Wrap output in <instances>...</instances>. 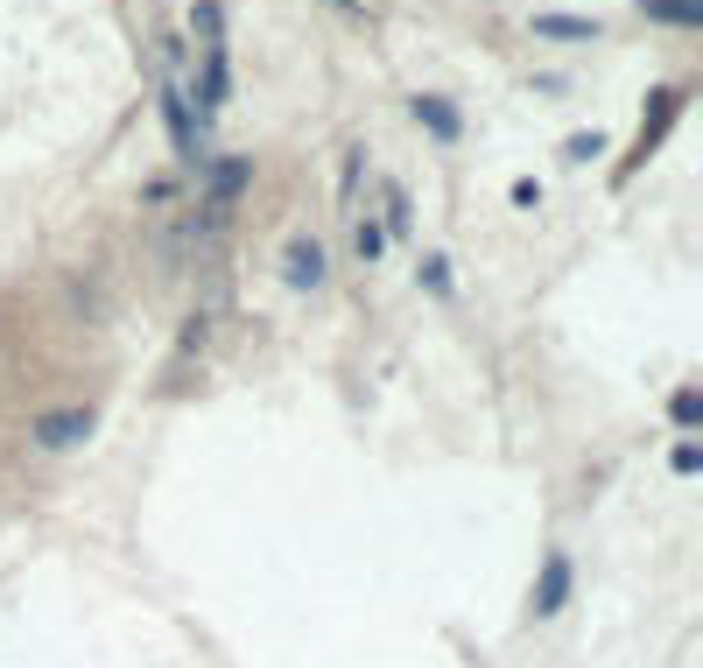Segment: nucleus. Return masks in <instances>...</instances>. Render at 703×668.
<instances>
[{
  "label": "nucleus",
  "instance_id": "nucleus-1",
  "mask_svg": "<svg viewBox=\"0 0 703 668\" xmlns=\"http://www.w3.org/2000/svg\"><path fill=\"white\" fill-rule=\"evenodd\" d=\"M563 605H569V556H548L535 577V619H556Z\"/></svg>",
  "mask_w": 703,
  "mask_h": 668
},
{
  "label": "nucleus",
  "instance_id": "nucleus-2",
  "mask_svg": "<svg viewBox=\"0 0 703 668\" xmlns=\"http://www.w3.org/2000/svg\"><path fill=\"white\" fill-rule=\"evenodd\" d=\"M78 436H92L85 409H64V415H43V423H35V444H43V450H71Z\"/></svg>",
  "mask_w": 703,
  "mask_h": 668
},
{
  "label": "nucleus",
  "instance_id": "nucleus-3",
  "mask_svg": "<svg viewBox=\"0 0 703 668\" xmlns=\"http://www.w3.org/2000/svg\"><path fill=\"white\" fill-rule=\"evenodd\" d=\"M289 289H317V282H324V246L317 240H289Z\"/></svg>",
  "mask_w": 703,
  "mask_h": 668
},
{
  "label": "nucleus",
  "instance_id": "nucleus-4",
  "mask_svg": "<svg viewBox=\"0 0 703 668\" xmlns=\"http://www.w3.org/2000/svg\"><path fill=\"white\" fill-rule=\"evenodd\" d=\"M682 113V92H654V106L640 113V156H648V148L661 141V134H669V120Z\"/></svg>",
  "mask_w": 703,
  "mask_h": 668
},
{
  "label": "nucleus",
  "instance_id": "nucleus-5",
  "mask_svg": "<svg viewBox=\"0 0 703 668\" xmlns=\"http://www.w3.org/2000/svg\"><path fill=\"white\" fill-rule=\"evenodd\" d=\"M246 177H254V162H239V156H233V162H219V169H212V219H219V212H225V204H233V198H239V190H246Z\"/></svg>",
  "mask_w": 703,
  "mask_h": 668
},
{
  "label": "nucleus",
  "instance_id": "nucleus-6",
  "mask_svg": "<svg viewBox=\"0 0 703 668\" xmlns=\"http://www.w3.org/2000/svg\"><path fill=\"white\" fill-rule=\"evenodd\" d=\"M535 35H556V43H584V35H598L592 14H535Z\"/></svg>",
  "mask_w": 703,
  "mask_h": 668
},
{
  "label": "nucleus",
  "instance_id": "nucleus-7",
  "mask_svg": "<svg viewBox=\"0 0 703 668\" xmlns=\"http://www.w3.org/2000/svg\"><path fill=\"white\" fill-rule=\"evenodd\" d=\"M415 120H423L436 141H458V113H450L444 99H415Z\"/></svg>",
  "mask_w": 703,
  "mask_h": 668
},
{
  "label": "nucleus",
  "instance_id": "nucleus-8",
  "mask_svg": "<svg viewBox=\"0 0 703 668\" xmlns=\"http://www.w3.org/2000/svg\"><path fill=\"white\" fill-rule=\"evenodd\" d=\"M225 92H233V71H225V50L212 43V56H204V106H225Z\"/></svg>",
  "mask_w": 703,
  "mask_h": 668
},
{
  "label": "nucleus",
  "instance_id": "nucleus-9",
  "mask_svg": "<svg viewBox=\"0 0 703 668\" xmlns=\"http://www.w3.org/2000/svg\"><path fill=\"white\" fill-rule=\"evenodd\" d=\"M162 106H169V134H177V148H183L190 162H198V141H190V113H183V92H169Z\"/></svg>",
  "mask_w": 703,
  "mask_h": 668
},
{
  "label": "nucleus",
  "instance_id": "nucleus-10",
  "mask_svg": "<svg viewBox=\"0 0 703 668\" xmlns=\"http://www.w3.org/2000/svg\"><path fill=\"white\" fill-rule=\"evenodd\" d=\"M648 14H661V22H703V0H640Z\"/></svg>",
  "mask_w": 703,
  "mask_h": 668
},
{
  "label": "nucleus",
  "instance_id": "nucleus-11",
  "mask_svg": "<svg viewBox=\"0 0 703 668\" xmlns=\"http://www.w3.org/2000/svg\"><path fill=\"white\" fill-rule=\"evenodd\" d=\"M669 415H675L682 430H696V415H703V394H696V388H682V394L669 401Z\"/></svg>",
  "mask_w": 703,
  "mask_h": 668
},
{
  "label": "nucleus",
  "instance_id": "nucleus-12",
  "mask_svg": "<svg viewBox=\"0 0 703 668\" xmlns=\"http://www.w3.org/2000/svg\"><path fill=\"white\" fill-rule=\"evenodd\" d=\"M563 156H569V162H592V156H605V134H577V141H569Z\"/></svg>",
  "mask_w": 703,
  "mask_h": 668
},
{
  "label": "nucleus",
  "instance_id": "nucleus-13",
  "mask_svg": "<svg viewBox=\"0 0 703 668\" xmlns=\"http://www.w3.org/2000/svg\"><path fill=\"white\" fill-rule=\"evenodd\" d=\"M423 282L429 289H450V261H423Z\"/></svg>",
  "mask_w": 703,
  "mask_h": 668
},
{
  "label": "nucleus",
  "instance_id": "nucleus-14",
  "mask_svg": "<svg viewBox=\"0 0 703 668\" xmlns=\"http://www.w3.org/2000/svg\"><path fill=\"white\" fill-rule=\"evenodd\" d=\"M669 465H675V471H696V465H703V450H696V444H675Z\"/></svg>",
  "mask_w": 703,
  "mask_h": 668
},
{
  "label": "nucleus",
  "instance_id": "nucleus-15",
  "mask_svg": "<svg viewBox=\"0 0 703 668\" xmlns=\"http://www.w3.org/2000/svg\"><path fill=\"white\" fill-rule=\"evenodd\" d=\"M331 8H345V14H359V0H331Z\"/></svg>",
  "mask_w": 703,
  "mask_h": 668
}]
</instances>
